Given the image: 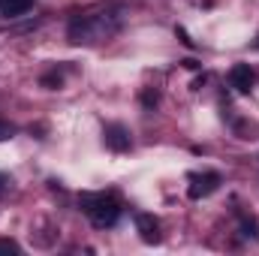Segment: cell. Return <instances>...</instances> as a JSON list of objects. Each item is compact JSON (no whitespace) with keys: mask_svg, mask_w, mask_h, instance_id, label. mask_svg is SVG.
<instances>
[{"mask_svg":"<svg viewBox=\"0 0 259 256\" xmlns=\"http://www.w3.org/2000/svg\"><path fill=\"white\" fill-rule=\"evenodd\" d=\"M124 24V9L121 6H106L97 12H84L75 15L66 27V39L72 46H94L103 39H112Z\"/></svg>","mask_w":259,"mask_h":256,"instance_id":"cell-1","label":"cell"},{"mask_svg":"<svg viewBox=\"0 0 259 256\" xmlns=\"http://www.w3.org/2000/svg\"><path fill=\"white\" fill-rule=\"evenodd\" d=\"M78 205H81V211L91 217V223L100 226V229L115 226L118 217H121V205H118V199H115L112 193H81Z\"/></svg>","mask_w":259,"mask_h":256,"instance_id":"cell-2","label":"cell"},{"mask_svg":"<svg viewBox=\"0 0 259 256\" xmlns=\"http://www.w3.org/2000/svg\"><path fill=\"white\" fill-rule=\"evenodd\" d=\"M229 84L238 91V94H250L253 91V69L250 64H235L229 69Z\"/></svg>","mask_w":259,"mask_h":256,"instance_id":"cell-3","label":"cell"},{"mask_svg":"<svg viewBox=\"0 0 259 256\" xmlns=\"http://www.w3.org/2000/svg\"><path fill=\"white\" fill-rule=\"evenodd\" d=\"M136 229H139L142 241H148V244L160 241V223H157L154 214H136Z\"/></svg>","mask_w":259,"mask_h":256,"instance_id":"cell-4","label":"cell"},{"mask_svg":"<svg viewBox=\"0 0 259 256\" xmlns=\"http://www.w3.org/2000/svg\"><path fill=\"white\" fill-rule=\"evenodd\" d=\"M103 139H106V145L112 148V151H130V133L127 127H121V124H109L106 133H103Z\"/></svg>","mask_w":259,"mask_h":256,"instance_id":"cell-5","label":"cell"},{"mask_svg":"<svg viewBox=\"0 0 259 256\" xmlns=\"http://www.w3.org/2000/svg\"><path fill=\"white\" fill-rule=\"evenodd\" d=\"M220 187V175L217 172H208L202 178H193V187H190V199H202V196H211V193Z\"/></svg>","mask_w":259,"mask_h":256,"instance_id":"cell-6","label":"cell"},{"mask_svg":"<svg viewBox=\"0 0 259 256\" xmlns=\"http://www.w3.org/2000/svg\"><path fill=\"white\" fill-rule=\"evenodd\" d=\"M33 6V0H0V18H18Z\"/></svg>","mask_w":259,"mask_h":256,"instance_id":"cell-7","label":"cell"},{"mask_svg":"<svg viewBox=\"0 0 259 256\" xmlns=\"http://www.w3.org/2000/svg\"><path fill=\"white\" fill-rule=\"evenodd\" d=\"M12 136H15V127L6 124V121H0V142H3V139H12Z\"/></svg>","mask_w":259,"mask_h":256,"instance_id":"cell-8","label":"cell"},{"mask_svg":"<svg viewBox=\"0 0 259 256\" xmlns=\"http://www.w3.org/2000/svg\"><path fill=\"white\" fill-rule=\"evenodd\" d=\"M42 84H46V88H61V75H58V72H52V75H42Z\"/></svg>","mask_w":259,"mask_h":256,"instance_id":"cell-9","label":"cell"},{"mask_svg":"<svg viewBox=\"0 0 259 256\" xmlns=\"http://www.w3.org/2000/svg\"><path fill=\"white\" fill-rule=\"evenodd\" d=\"M142 103H145L148 109H151V106H157V94H151V91H148V94L142 97Z\"/></svg>","mask_w":259,"mask_h":256,"instance_id":"cell-10","label":"cell"},{"mask_svg":"<svg viewBox=\"0 0 259 256\" xmlns=\"http://www.w3.org/2000/svg\"><path fill=\"white\" fill-rule=\"evenodd\" d=\"M0 250H18V244H15V241H6V238H0Z\"/></svg>","mask_w":259,"mask_h":256,"instance_id":"cell-11","label":"cell"}]
</instances>
